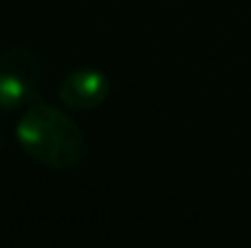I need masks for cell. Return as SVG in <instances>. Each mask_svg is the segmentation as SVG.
Masks as SVG:
<instances>
[{
	"mask_svg": "<svg viewBox=\"0 0 251 248\" xmlns=\"http://www.w3.org/2000/svg\"><path fill=\"white\" fill-rule=\"evenodd\" d=\"M39 102V61L29 49L12 46L0 54V110L17 112Z\"/></svg>",
	"mask_w": 251,
	"mask_h": 248,
	"instance_id": "2",
	"label": "cell"
},
{
	"mask_svg": "<svg viewBox=\"0 0 251 248\" xmlns=\"http://www.w3.org/2000/svg\"><path fill=\"white\" fill-rule=\"evenodd\" d=\"M22 151L51 170L69 173L83 161L85 141L81 127L49 102L29 105L15 129Z\"/></svg>",
	"mask_w": 251,
	"mask_h": 248,
	"instance_id": "1",
	"label": "cell"
},
{
	"mask_svg": "<svg viewBox=\"0 0 251 248\" xmlns=\"http://www.w3.org/2000/svg\"><path fill=\"white\" fill-rule=\"evenodd\" d=\"M110 95V81L98 68H74L59 83V100L69 110L88 112L100 107Z\"/></svg>",
	"mask_w": 251,
	"mask_h": 248,
	"instance_id": "3",
	"label": "cell"
},
{
	"mask_svg": "<svg viewBox=\"0 0 251 248\" xmlns=\"http://www.w3.org/2000/svg\"><path fill=\"white\" fill-rule=\"evenodd\" d=\"M0 151H2V136H0Z\"/></svg>",
	"mask_w": 251,
	"mask_h": 248,
	"instance_id": "4",
	"label": "cell"
}]
</instances>
